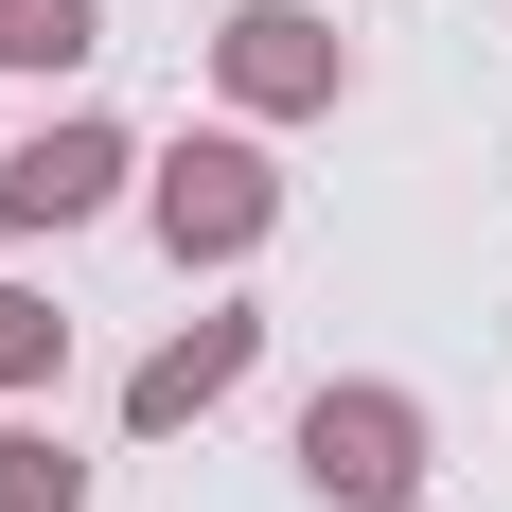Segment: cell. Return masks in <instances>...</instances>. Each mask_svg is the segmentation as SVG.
Returning a JSON list of instances; mask_svg holds the SVG:
<instances>
[{"label":"cell","mask_w":512,"mask_h":512,"mask_svg":"<svg viewBox=\"0 0 512 512\" xmlns=\"http://www.w3.org/2000/svg\"><path fill=\"white\" fill-rule=\"evenodd\" d=\"M212 89L248 106V124H301V106L354 89V36L301 18V0H248V18H212Z\"/></svg>","instance_id":"cell-1"},{"label":"cell","mask_w":512,"mask_h":512,"mask_svg":"<svg viewBox=\"0 0 512 512\" xmlns=\"http://www.w3.org/2000/svg\"><path fill=\"white\" fill-rule=\"evenodd\" d=\"M301 477L336 512H407L424 495V407H407V389H318V407H301Z\"/></svg>","instance_id":"cell-2"},{"label":"cell","mask_w":512,"mask_h":512,"mask_svg":"<svg viewBox=\"0 0 512 512\" xmlns=\"http://www.w3.org/2000/svg\"><path fill=\"white\" fill-rule=\"evenodd\" d=\"M265 212H283L265 142H177V159H159V248H177V265H248Z\"/></svg>","instance_id":"cell-3"},{"label":"cell","mask_w":512,"mask_h":512,"mask_svg":"<svg viewBox=\"0 0 512 512\" xmlns=\"http://www.w3.org/2000/svg\"><path fill=\"white\" fill-rule=\"evenodd\" d=\"M124 177H142L124 124H36V142L0 159V230H71V212H106Z\"/></svg>","instance_id":"cell-4"},{"label":"cell","mask_w":512,"mask_h":512,"mask_svg":"<svg viewBox=\"0 0 512 512\" xmlns=\"http://www.w3.org/2000/svg\"><path fill=\"white\" fill-rule=\"evenodd\" d=\"M248 354H265V318H195V336H159V354L124 371V424H142V442H177V424H212L230 389H248Z\"/></svg>","instance_id":"cell-5"},{"label":"cell","mask_w":512,"mask_h":512,"mask_svg":"<svg viewBox=\"0 0 512 512\" xmlns=\"http://www.w3.org/2000/svg\"><path fill=\"white\" fill-rule=\"evenodd\" d=\"M89 53H106L89 0H0V71H89Z\"/></svg>","instance_id":"cell-6"},{"label":"cell","mask_w":512,"mask_h":512,"mask_svg":"<svg viewBox=\"0 0 512 512\" xmlns=\"http://www.w3.org/2000/svg\"><path fill=\"white\" fill-rule=\"evenodd\" d=\"M0 512H89V477H71L53 424H0Z\"/></svg>","instance_id":"cell-7"},{"label":"cell","mask_w":512,"mask_h":512,"mask_svg":"<svg viewBox=\"0 0 512 512\" xmlns=\"http://www.w3.org/2000/svg\"><path fill=\"white\" fill-rule=\"evenodd\" d=\"M53 354H71V318L36 283H0V389H53Z\"/></svg>","instance_id":"cell-8"}]
</instances>
